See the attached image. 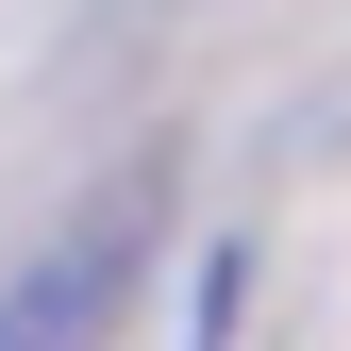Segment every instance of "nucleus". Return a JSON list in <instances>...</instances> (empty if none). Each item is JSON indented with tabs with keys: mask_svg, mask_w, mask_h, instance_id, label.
<instances>
[{
	"mask_svg": "<svg viewBox=\"0 0 351 351\" xmlns=\"http://www.w3.org/2000/svg\"><path fill=\"white\" fill-rule=\"evenodd\" d=\"M101 318H117V234L101 251H51L34 285H0V351H84Z\"/></svg>",
	"mask_w": 351,
	"mask_h": 351,
	"instance_id": "1",
	"label": "nucleus"
}]
</instances>
